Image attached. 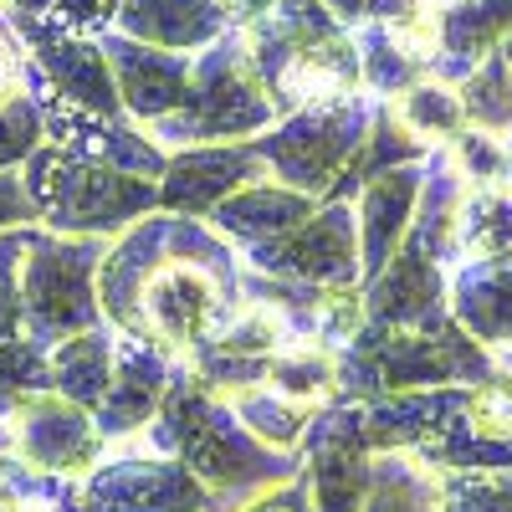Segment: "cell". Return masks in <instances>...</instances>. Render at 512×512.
I'll list each match as a JSON object with an SVG mask.
<instances>
[{"mask_svg": "<svg viewBox=\"0 0 512 512\" xmlns=\"http://www.w3.org/2000/svg\"><path fill=\"white\" fill-rule=\"evenodd\" d=\"M451 323L492 359L512 349V262H456L446 272Z\"/></svg>", "mask_w": 512, "mask_h": 512, "instance_id": "cell-19", "label": "cell"}, {"mask_svg": "<svg viewBox=\"0 0 512 512\" xmlns=\"http://www.w3.org/2000/svg\"><path fill=\"white\" fill-rule=\"evenodd\" d=\"M57 512H221L175 456L149 451L139 436L113 441L88 472L72 477Z\"/></svg>", "mask_w": 512, "mask_h": 512, "instance_id": "cell-8", "label": "cell"}, {"mask_svg": "<svg viewBox=\"0 0 512 512\" xmlns=\"http://www.w3.org/2000/svg\"><path fill=\"white\" fill-rule=\"evenodd\" d=\"M466 123L487 128V134H507L512 128V62L502 52H487L472 72L456 82Z\"/></svg>", "mask_w": 512, "mask_h": 512, "instance_id": "cell-30", "label": "cell"}, {"mask_svg": "<svg viewBox=\"0 0 512 512\" xmlns=\"http://www.w3.org/2000/svg\"><path fill=\"white\" fill-rule=\"evenodd\" d=\"M313 210H318L313 195L287 190V185H277V180H256V185H241L236 195H226V200L205 216V226L216 231L221 241H231L236 251H251V246H262V241L287 236L292 226H303Z\"/></svg>", "mask_w": 512, "mask_h": 512, "instance_id": "cell-21", "label": "cell"}, {"mask_svg": "<svg viewBox=\"0 0 512 512\" xmlns=\"http://www.w3.org/2000/svg\"><path fill=\"white\" fill-rule=\"evenodd\" d=\"M256 180H267V164L256 159L251 139L175 149L164 159V175H159V210L205 221L226 195H236L241 185H256Z\"/></svg>", "mask_w": 512, "mask_h": 512, "instance_id": "cell-14", "label": "cell"}, {"mask_svg": "<svg viewBox=\"0 0 512 512\" xmlns=\"http://www.w3.org/2000/svg\"><path fill=\"white\" fill-rule=\"evenodd\" d=\"M338 400H379L400 390H436V384H482L497 374V359L472 344L451 318L425 328H374L359 333L333 354Z\"/></svg>", "mask_w": 512, "mask_h": 512, "instance_id": "cell-3", "label": "cell"}, {"mask_svg": "<svg viewBox=\"0 0 512 512\" xmlns=\"http://www.w3.org/2000/svg\"><path fill=\"white\" fill-rule=\"evenodd\" d=\"M26 195L36 205V226L57 236H103L113 241L149 210H159V180L123 175V169L93 164L72 149L41 139L21 164Z\"/></svg>", "mask_w": 512, "mask_h": 512, "instance_id": "cell-4", "label": "cell"}, {"mask_svg": "<svg viewBox=\"0 0 512 512\" xmlns=\"http://www.w3.org/2000/svg\"><path fill=\"white\" fill-rule=\"evenodd\" d=\"M390 113L405 123V134H415L431 154L446 149L466 128V108H461L456 82H441V77H420L415 88H405L400 98H390Z\"/></svg>", "mask_w": 512, "mask_h": 512, "instance_id": "cell-27", "label": "cell"}, {"mask_svg": "<svg viewBox=\"0 0 512 512\" xmlns=\"http://www.w3.org/2000/svg\"><path fill=\"white\" fill-rule=\"evenodd\" d=\"M420 180H425V164H405V169H390V175H374L349 200L354 205V231H359V287L390 262L395 246L405 241L415 200H420Z\"/></svg>", "mask_w": 512, "mask_h": 512, "instance_id": "cell-20", "label": "cell"}, {"mask_svg": "<svg viewBox=\"0 0 512 512\" xmlns=\"http://www.w3.org/2000/svg\"><path fill=\"white\" fill-rule=\"evenodd\" d=\"M98 308L113 333L185 364L241 308V251L195 216L149 210L108 241Z\"/></svg>", "mask_w": 512, "mask_h": 512, "instance_id": "cell-1", "label": "cell"}, {"mask_svg": "<svg viewBox=\"0 0 512 512\" xmlns=\"http://www.w3.org/2000/svg\"><path fill=\"white\" fill-rule=\"evenodd\" d=\"M6 6H21V11H47L52 0H6Z\"/></svg>", "mask_w": 512, "mask_h": 512, "instance_id": "cell-42", "label": "cell"}, {"mask_svg": "<svg viewBox=\"0 0 512 512\" xmlns=\"http://www.w3.org/2000/svg\"><path fill=\"white\" fill-rule=\"evenodd\" d=\"M497 364H502V369L512 374V349H507V354H497Z\"/></svg>", "mask_w": 512, "mask_h": 512, "instance_id": "cell-44", "label": "cell"}, {"mask_svg": "<svg viewBox=\"0 0 512 512\" xmlns=\"http://www.w3.org/2000/svg\"><path fill=\"white\" fill-rule=\"evenodd\" d=\"M139 441L149 451L175 456L185 472L216 497L221 512L246 507L256 492H267L287 477L303 472L297 451H272L262 446L246 425L236 420V410L226 405V395H216L210 384H200L185 364H175L169 390L159 415L139 431Z\"/></svg>", "mask_w": 512, "mask_h": 512, "instance_id": "cell-2", "label": "cell"}, {"mask_svg": "<svg viewBox=\"0 0 512 512\" xmlns=\"http://www.w3.org/2000/svg\"><path fill=\"white\" fill-rule=\"evenodd\" d=\"M277 113H272V98L256 77L251 57H246V41L241 31L231 26L226 36H216L205 52H195V72H190V88H185V103L149 123L144 134L164 149H200V144H241V139H256L262 128H272Z\"/></svg>", "mask_w": 512, "mask_h": 512, "instance_id": "cell-5", "label": "cell"}, {"mask_svg": "<svg viewBox=\"0 0 512 512\" xmlns=\"http://www.w3.org/2000/svg\"><path fill=\"white\" fill-rule=\"evenodd\" d=\"M31 77H36V67H31L26 47L16 41V31L6 26V16H0V103L31 93Z\"/></svg>", "mask_w": 512, "mask_h": 512, "instance_id": "cell-38", "label": "cell"}, {"mask_svg": "<svg viewBox=\"0 0 512 512\" xmlns=\"http://www.w3.org/2000/svg\"><path fill=\"white\" fill-rule=\"evenodd\" d=\"M359 512H436V472L410 451H379Z\"/></svg>", "mask_w": 512, "mask_h": 512, "instance_id": "cell-28", "label": "cell"}, {"mask_svg": "<svg viewBox=\"0 0 512 512\" xmlns=\"http://www.w3.org/2000/svg\"><path fill=\"white\" fill-rule=\"evenodd\" d=\"M323 11L354 31V26H425L436 21V0H323Z\"/></svg>", "mask_w": 512, "mask_h": 512, "instance_id": "cell-34", "label": "cell"}, {"mask_svg": "<svg viewBox=\"0 0 512 512\" xmlns=\"http://www.w3.org/2000/svg\"><path fill=\"white\" fill-rule=\"evenodd\" d=\"M472 405V384H436V390H400L364 400V441L369 451H420L436 436H446L451 425Z\"/></svg>", "mask_w": 512, "mask_h": 512, "instance_id": "cell-17", "label": "cell"}, {"mask_svg": "<svg viewBox=\"0 0 512 512\" xmlns=\"http://www.w3.org/2000/svg\"><path fill=\"white\" fill-rule=\"evenodd\" d=\"M31 236L36 226L0 231V344L21 333V262H26Z\"/></svg>", "mask_w": 512, "mask_h": 512, "instance_id": "cell-35", "label": "cell"}, {"mask_svg": "<svg viewBox=\"0 0 512 512\" xmlns=\"http://www.w3.org/2000/svg\"><path fill=\"white\" fill-rule=\"evenodd\" d=\"M31 98L41 103V134L57 149H72L93 164H108V169H123V175H144V180H159L164 175V149L144 134L134 118H108V113H88V108H72L62 98L47 93L41 72L31 77Z\"/></svg>", "mask_w": 512, "mask_h": 512, "instance_id": "cell-12", "label": "cell"}, {"mask_svg": "<svg viewBox=\"0 0 512 512\" xmlns=\"http://www.w3.org/2000/svg\"><path fill=\"white\" fill-rule=\"evenodd\" d=\"M6 451H11V425L0 420V456H6Z\"/></svg>", "mask_w": 512, "mask_h": 512, "instance_id": "cell-43", "label": "cell"}, {"mask_svg": "<svg viewBox=\"0 0 512 512\" xmlns=\"http://www.w3.org/2000/svg\"><path fill=\"white\" fill-rule=\"evenodd\" d=\"M113 31L164 52H205L216 36L231 31V16L221 0H123Z\"/></svg>", "mask_w": 512, "mask_h": 512, "instance_id": "cell-22", "label": "cell"}, {"mask_svg": "<svg viewBox=\"0 0 512 512\" xmlns=\"http://www.w3.org/2000/svg\"><path fill=\"white\" fill-rule=\"evenodd\" d=\"M369 118H374L369 93L323 98V103H308L297 113H282L272 128H262V134L251 139V149L267 164V180L323 200L328 185L338 180V169H344L354 159V149L364 144Z\"/></svg>", "mask_w": 512, "mask_h": 512, "instance_id": "cell-7", "label": "cell"}, {"mask_svg": "<svg viewBox=\"0 0 512 512\" xmlns=\"http://www.w3.org/2000/svg\"><path fill=\"white\" fill-rule=\"evenodd\" d=\"M241 267L267 272L282 282H313V287H359V231H354V205L344 200H318V210L292 226L277 241H262L241 251Z\"/></svg>", "mask_w": 512, "mask_h": 512, "instance_id": "cell-11", "label": "cell"}, {"mask_svg": "<svg viewBox=\"0 0 512 512\" xmlns=\"http://www.w3.org/2000/svg\"><path fill=\"white\" fill-rule=\"evenodd\" d=\"M226 405L236 410V420L246 425V431L262 441V446H272V451H297V441H303L308 420H313V410L272 395L267 384H251V390L226 395Z\"/></svg>", "mask_w": 512, "mask_h": 512, "instance_id": "cell-29", "label": "cell"}, {"mask_svg": "<svg viewBox=\"0 0 512 512\" xmlns=\"http://www.w3.org/2000/svg\"><path fill=\"white\" fill-rule=\"evenodd\" d=\"M47 359H52V390L82 410H98L113 379V328L98 323L88 333H72L57 349H47Z\"/></svg>", "mask_w": 512, "mask_h": 512, "instance_id": "cell-24", "label": "cell"}, {"mask_svg": "<svg viewBox=\"0 0 512 512\" xmlns=\"http://www.w3.org/2000/svg\"><path fill=\"white\" fill-rule=\"evenodd\" d=\"M169 374H175V364H169L159 349L139 344V338L113 333V379H108L103 405L93 410V420H98V431H103L108 446L139 436L144 425L159 415L164 390H169Z\"/></svg>", "mask_w": 512, "mask_h": 512, "instance_id": "cell-18", "label": "cell"}, {"mask_svg": "<svg viewBox=\"0 0 512 512\" xmlns=\"http://www.w3.org/2000/svg\"><path fill=\"white\" fill-rule=\"evenodd\" d=\"M41 139V103L31 93L0 103V169H21Z\"/></svg>", "mask_w": 512, "mask_h": 512, "instance_id": "cell-36", "label": "cell"}, {"mask_svg": "<svg viewBox=\"0 0 512 512\" xmlns=\"http://www.w3.org/2000/svg\"><path fill=\"white\" fill-rule=\"evenodd\" d=\"M6 425H11V451L26 466H36V472H47V477H67L72 482V477H82L108 451L93 410L62 400L57 390L26 395L11 410Z\"/></svg>", "mask_w": 512, "mask_h": 512, "instance_id": "cell-13", "label": "cell"}, {"mask_svg": "<svg viewBox=\"0 0 512 512\" xmlns=\"http://www.w3.org/2000/svg\"><path fill=\"white\" fill-rule=\"evenodd\" d=\"M446 154L461 169L466 190H477V185H507V144H502V134H487V128L466 123L461 134L446 144Z\"/></svg>", "mask_w": 512, "mask_h": 512, "instance_id": "cell-33", "label": "cell"}, {"mask_svg": "<svg viewBox=\"0 0 512 512\" xmlns=\"http://www.w3.org/2000/svg\"><path fill=\"white\" fill-rule=\"evenodd\" d=\"M236 512H313V492H308V482H303V472L297 477H287V482H277V487H267V492H256L246 507H236Z\"/></svg>", "mask_w": 512, "mask_h": 512, "instance_id": "cell-39", "label": "cell"}, {"mask_svg": "<svg viewBox=\"0 0 512 512\" xmlns=\"http://www.w3.org/2000/svg\"><path fill=\"white\" fill-rule=\"evenodd\" d=\"M118 6L123 0H52L47 16L77 36H108L113 21H118Z\"/></svg>", "mask_w": 512, "mask_h": 512, "instance_id": "cell-37", "label": "cell"}, {"mask_svg": "<svg viewBox=\"0 0 512 512\" xmlns=\"http://www.w3.org/2000/svg\"><path fill=\"white\" fill-rule=\"evenodd\" d=\"M103 251H108L103 236H57L36 226L21 262V333L26 338H36L41 349H57L62 338L103 323V308H98Z\"/></svg>", "mask_w": 512, "mask_h": 512, "instance_id": "cell-6", "label": "cell"}, {"mask_svg": "<svg viewBox=\"0 0 512 512\" xmlns=\"http://www.w3.org/2000/svg\"><path fill=\"white\" fill-rule=\"evenodd\" d=\"M456 262H512V190L477 185L456 205Z\"/></svg>", "mask_w": 512, "mask_h": 512, "instance_id": "cell-25", "label": "cell"}, {"mask_svg": "<svg viewBox=\"0 0 512 512\" xmlns=\"http://www.w3.org/2000/svg\"><path fill=\"white\" fill-rule=\"evenodd\" d=\"M98 41H103L108 67H113V88H118L123 118H134L139 128H149V123L169 118V113L185 103L190 72H195V57L190 52L144 47V41L123 36V31H108Z\"/></svg>", "mask_w": 512, "mask_h": 512, "instance_id": "cell-16", "label": "cell"}, {"mask_svg": "<svg viewBox=\"0 0 512 512\" xmlns=\"http://www.w3.org/2000/svg\"><path fill=\"white\" fill-rule=\"evenodd\" d=\"M6 26L16 31V41L26 47L31 67L41 72L47 93L72 103V108H88V113H108L118 118V88H113V67L98 36H77L67 26H57L47 11H21V6H0Z\"/></svg>", "mask_w": 512, "mask_h": 512, "instance_id": "cell-9", "label": "cell"}, {"mask_svg": "<svg viewBox=\"0 0 512 512\" xmlns=\"http://www.w3.org/2000/svg\"><path fill=\"white\" fill-rule=\"evenodd\" d=\"M0 512H57V507H47V502H31V497H21L11 482H0Z\"/></svg>", "mask_w": 512, "mask_h": 512, "instance_id": "cell-41", "label": "cell"}, {"mask_svg": "<svg viewBox=\"0 0 512 512\" xmlns=\"http://www.w3.org/2000/svg\"><path fill=\"white\" fill-rule=\"evenodd\" d=\"M16 226H36V205L26 195L21 169H0V231H16Z\"/></svg>", "mask_w": 512, "mask_h": 512, "instance_id": "cell-40", "label": "cell"}, {"mask_svg": "<svg viewBox=\"0 0 512 512\" xmlns=\"http://www.w3.org/2000/svg\"><path fill=\"white\" fill-rule=\"evenodd\" d=\"M436 512H512V472H436Z\"/></svg>", "mask_w": 512, "mask_h": 512, "instance_id": "cell-32", "label": "cell"}, {"mask_svg": "<svg viewBox=\"0 0 512 512\" xmlns=\"http://www.w3.org/2000/svg\"><path fill=\"white\" fill-rule=\"evenodd\" d=\"M267 390L303 405V410H323L328 400H338V364H333V349L323 344H303V338H292V344L267 364Z\"/></svg>", "mask_w": 512, "mask_h": 512, "instance_id": "cell-26", "label": "cell"}, {"mask_svg": "<svg viewBox=\"0 0 512 512\" xmlns=\"http://www.w3.org/2000/svg\"><path fill=\"white\" fill-rule=\"evenodd\" d=\"M303 482L313 492V512H359L374 482V451L364 441V400H328L313 410L303 441Z\"/></svg>", "mask_w": 512, "mask_h": 512, "instance_id": "cell-10", "label": "cell"}, {"mask_svg": "<svg viewBox=\"0 0 512 512\" xmlns=\"http://www.w3.org/2000/svg\"><path fill=\"white\" fill-rule=\"evenodd\" d=\"M52 390V359L36 338L16 333L0 344V420H11V410L26 400V395H41Z\"/></svg>", "mask_w": 512, "mask_h": 512, "instance_id": "cell-31", "label": "cell"}, {"mask_svg": "<svg viewBox=\"0 0 512 512\" xmlns=\"http://www.w3.org/2000/svg\"><path fill=\"white\" fill-rule=\"evenodd\" d=\"M436 36V77L461 82L487 52L502 47V36H512V0H436Z\"/></svg>", "mask_w": 512, "mask_h": 512, "instance_id": "cell-23", "label": "cell"}, {"mask_svg": "<svg viewBox=\"0 0 512 512\" xmlns=\"http://www.w3.org/2000/svg\"><path fill=\"white\" fill-rule=\"evenodd\" d=\"M359 297H364V323H374V328H425V323L451 318L446 313V267L431 251H420L410 236L359 287Z\"/></svg>", "mask_w": 512, "mask_h": 512, "instance_id": "cell-15", "label": "cell"}]
</instances>
